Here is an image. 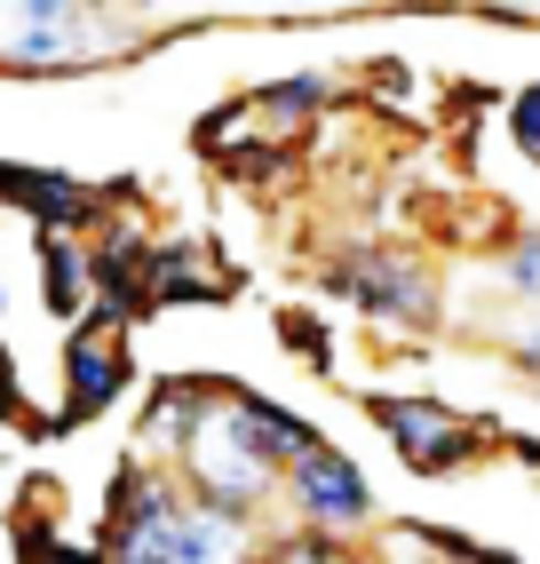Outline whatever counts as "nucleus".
Instances as JSON below:
<instances>
[{"label":"nucleus","instance_id":"obj_14","mask_svg":"<svg viewBox=\"0 0 540 564\" xmlns=\"http://www.w3.org/2000/svg\"><path fill=\"white\" fill-rule=\"evenodd\" d=\"M270 564H358V556H350V549H334V541H287Z\"/></svg>","mask_w":540,"mask_h":564},{"label":"nucleus","instance_id":"obj_11","mask_svg":"<svg viewBox=\"0 0 540 564\" xmlns=\"http://www.w3.org/2000/svg\"><path fill=\"white\" fill-rule=\"evenodd\" d=\"M41 271H48V311L72 318V311L88 303V294H80L88 271H80V247H72V239H41Z\"/></svg>","mask_w":540,"mask_h":564},{"label":"nucleus","instance_id":"obj_2","mask_svg":"<svg viewBox=\"0 0 540 564\" xmlns=\"http://www.w3.org/2000/svg\"><path fill=\"white\" fill-rule=\"evenodd\" d=\"M183 477L199 485V501L207 509H255L262 494H270V477H279V462L262 454V437H255V422L239 413V398H215L207 405V422L191 430V445H183Z\"/></svg>","mask_w":540,"mask_h":564},{"label":"nucleus","instance_id":"obj_5","mask_svg":"<svg viewBox=\"0 0 540 564\" xmlns=\"http://www.w3.org/2000/svg\"><path fill=\"white\" fill-rule=\"evenodd\" d=\"M287 494H294V509L311 517V524H326V533H342V524H366V517H374V494H366L358 462H350V454H334V445H318L311 462H294V469H287Z\"/></svg>","mask_w":540,"mask_h":564},{"label":"nucleus","instance_id":"obj_17","mask_svg":"<svg viewBox=\"0 0 540 564\" xmlns=\"http://www.w3.org/2000/svg\"><path fill=\"white\" fill-rule=\"evenodd\" d=\"M17 405V390H9V358H0V413H9Z\"/></svg>","mask_w":540,"mask_h":564},{"label":"nucleus","instance_id":"obj_12","mask_svg":"<svg viewBox=\"0 0 540 564\" xmlns=\"http://www.w3.org/2000/svg\"><path fill=\"white\" fill-rule=\"evenodd\" d=\"M318 96H326V80H279V88H262L255 96V120H311V111H318Z\"/></svg>","mask_w":540,"mask_h":564},{"label":"nucleus","instance_id":"obj_7","mask_svg":"<svg viewBox=\"0 0 540 564\" xmlns=\"http://www.w3.org/2000/svg\"><path fill=\"white\" fill-rule=\"evenodd\" d=\"M342 294H350L358 311H374V318H430V286H421V271L381 262V254H350V262H342Z\"/></svg>","mask_w":540,"mask_h":564},{"label":"nucleus","instance_id":"obj_8","mask_svg":"<svg viewBox=\"0 0 540 564\" xmlns=\"http://www.w3.org/2000/svg\"><path fill=\"white\" fill-rule=\"evenodd\" d=\"M207 405H215V398H207L199 382H160V390H151V405H143L136 445H143V454H183L191 430L207 422Z\"/></svg>","mask_w":540,"mask_h":564},{"label":"nucleus","instance_id":"obj_10","mask_svg":"<svg viewBox=\"0 0 540 564\" xmlns=\"http://www.w3.org/2000/svg\"><path fill=\"white\" fill-rule=\"evenodd\" d=\"M230 398H239V413H247V422H255V437H262V454L270 462H311L318 454V437H311V422H302V413H287V405H270V398H255V390H230Z\"/></svg>","mask_w":540,"mask_h":564},{"label":"nucleus","instance_id":"obj_15","mask_svg":"<svg viewBox=\"0 0 540 564\" xmlns=\"http://www.w3.org/2000/svg\"><path fill=\"white\" fill-rule=\"evenodd\" d=\"M509 279H517V294H540V231H525V239H517Z\"/></svg>","mask_w":540,"mask_h":564},{"label":"nucleus","instance_id":"obj_6","mask_svg":"<svg viewBox=\"0 0 540 564\" xmlns=\"http://www.w3.org/2000/svg\"><path fill=\"white\" fill-rule=\"evenodd\" d=\"M64 382H72V398H64V413H56L48 430H72L88 405H111V398H120V382H128L120 318H96V326L72 334V350H64Z\"/></svg>","mask_w":540,"mask_h":564},{"label":"nucleus","instance_id":"obj_4","mask_svg":"<svg viewBox=\"0 0 540 564\" xmlns=\"http://www.w3.org/2000/svg\"><path fill=\"white\" fill-rule=\"evenodd\" d=\"M0 64H32V72H64V64H88L104 41H88L96 17L80 9H56V0H32V9H9L0 17Z\"/></svg>","mask_w":540,"mask_h":564},{"label":"nucleus","instance_id":"obj_3","mask_svg":"<svg viewBox=\"0 0 540 564\" xmlns=\"http://www.w3.org/2000/svg\"><path fill=\"white\" fill-rule=\"evenodd\" d=\"M374 413H381V430H390V445H398V462L413 469V477H445V469H461L477 454V422H461V413H445V405H430V398H374Z\"/></svg>","mask_w":540,"mask_h":564},{"label":"nucleus","instance_id":"obj_13","mask_svg":"<svg viewBox=\"0 0 540 564\" xmlns=\"http://www.w3.org/2000/svg\"><path fill=\"white\" fill-rule=\"evenodd\" d=\"M509 128H517V143H525V152L540 160V88H525V96L509 104Z\"/></svg>","mask_w":540,"mask_h":564},{"label":"nucleus","instance_id":"obj_1","mask_svg":"<svg viewBox=\"0 0 540 564\" xmlns=\"http://www.w3.org/2000/svg\"><path fill=\"white\" fill-rule=\"evenodd\" d=\"M111 564H247V524L207 501H175L168 485L120 469L111 494Z\"/></svg>","mask_w":540,"mask_h":564},{"label":"nucleus","instance_id":"obj_9","mask_svg":"<svg viewBox=\"0 0 540 564\" xmlns=\"http://www.w3.org/2000/svg\"><path fill=\"white\" fill-rule=\"evenodd\" d=\"M0 192H9L17 207H32V215H41L48 223V239H64L72 231V223H80L88 215V192H80V183H64V175H41V167H0Z\"/></svg>","mask_w":540,"mask_h":564},{"label":"nucleus","instance_id":"obj_16","mask_svg":"<svg viewBox=\"0 0 540 564\" xmlns=\"http://www.w3.org/2000/svg\"><path fill=\"white\" fill-rule=\"evenodd\" d=\"M525 366H532V373H540V326H532V334H525Z\"/></svg>","mask_w":540,"mask_h":564}]
</instances>
